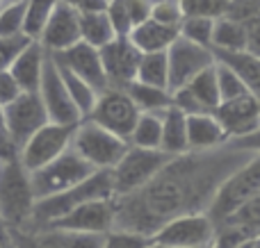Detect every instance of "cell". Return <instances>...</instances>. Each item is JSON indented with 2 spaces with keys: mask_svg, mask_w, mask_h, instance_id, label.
Returning <instances> with one entry per match:
<instances>
[{
  "mask_svg": "<svg viewBox=\"0 0 260 248\" xmlns=\"http://www.w3.org/2000/svg\"><path fill=\"white\" fill-rule=\"evenodd\" d=\"M251 153L221 146L203 153L176 155L148 185L130 196L114 198L112 230L151 235L165 221L187 212H206L219 182Z\"/></svg>",
  "mask_w": 260,
  "mask_h": 248,
  "instance_id": "6da1fadb",
  "label": "cell"
},
{
  "mask_svg": "<svg viewBox=\"0 0 260 248\" xmlns=\"http://www.w3.org/2000/svg\"><path fill=\"white\" fill-rule=\"evenodd\" d=\"M35 194L30 173L16 159L0 162V226L3 230H25L32 221Z\"/></svg>",
  "mask_w": 260,
  "mask_h": 248,
  "instance_id": "7a4b0ae2",
  "label": "cell"
},
{
  "mask_svg": "<svg viewBox=\"0 0 260 248\" xmlns=\"http://www.w3.org/2000/svg\"><path fill=\"white\" fill-rule=\"evenodd\" d=\"M96 198H114L110 171H94L89 178H85V180L78 182V185L71 187V189L37 200L35 210H32L30 226H35L37 230H41V228H46L48 223H53L55 219L64 217V214L71 212L73 208H78L80 203L96 200Z\"/></svg>",
  "mask_w": 260,
  "mask_h": 248,
  "instance_id": "3957f363",
  "label": "cell"
},
{
  "mask_svg": "<svg viewBox=\"0 0 260 248\" xmlns=\"http://www.w3.org/2000/svg\"><path fill=\"white\" fill-rule=\"evenodd\" d=\"M258 191H260V153H251L240 167H235L219 182V187L215 189L210 205L206 210L208 217L217 226Z\"/></svg>",
  "mask_w": 260,
  "mask_h": 248,
  "instance_id": "277c9868",
  "label": "cell"
},
{
  "mask_svg": "<svg viewBox=\"0 0 260 248\" xmlns=\"http://www.w3.org/2000/svg\"><path fill=\"white\" fill-rule=\"evenodd\" d=\"M71 150H76L96 171H110L128 150V141L91 118H82L73 128Z\"/></svg>",
  "mask_w": 260,
  "mask_h": 248,
  "instance_id": "5b68a950",
  "label": "cell"
},
{
  "mask_svg": "<svg viewBox=\"0 0 260 248\" xmlns=\"http://www.w3.org/2000/svg\"><path fill=\"white\" fill-rule=\"evenodd\" d=\"M169 159V155L162 153L160 148H137V146L128 144V150L123 153V157L110 169L114 198L139 191L165 169V164Z\"/></svg>",
  "mask_w": 260,
  "mask_h": 248,
  "instance_id": "8992f818",
  "label": "cell"
},
{
  "mask_svg": "<svg viewBox=\"0 0 260 248\" xmlns=\"http://www.w3.org/2000/svg\"><path fill=\"white\" fill-rule=\"evenodd\" d=\"M94 171L96 169H91L76 150L69 148L55 159H50L48 164H44L41 169L30 173L32 194H35L37 200L62 194V191L76 187L78 182H82L85 178H89Z\"/></svg>",
  "mask_w": 260,
  "mask_h": 248,
  "instance_id": "52a82bcc",
  "label": "cell"
},
{
  "mask_svg": "<svg viewBox=\"0 0 260 248\" xmlns=\"http://www.w3.org/2000/svg\"><path fill=\"white\" fill-rule=\"evenodd\" d=\"M217 226L208 212H187L165 221L151 235V241L178 248H212Z\"/></svg>",
  "mask_w": 260,
  "mask_h": 248,
  "instance_id": "ba28073f",
  "label": "cell"
},
{
  "mask_svg": "<svg viewBox=\"0 0 260 248\" xmlns=\"http://www.w3.org/2000/svg\"><path fill=\"white\" fill-rule=\"evenodd\" d=\"M167 53V66H169V94L185 87L194 75L206 71L215 64V53L208 46H199L185 36H176L174 44L165 50Z\"/></svg>",
  "mask_w": 260,
  "mask_h": 248,
  "instance_id": "9c48e42d",
  "label": "cell"
},
{
  "mask_svg": "<svg viewBox=\"0 0 260 248\" xmlns=\"http://www.w3.org/2000/svg\"><path fill=\"white\" fill-rule=\"evenodd\" d=\"M76 126H59V123H46L41 126L25 144L18 148V162L23 164L27 173L41 169L44 164H48L50 159H55L57 155H62L64 150L71 148V135Z\"/></svg>",
  "mask_w": 260,
  "mask_h": 248,
  "instance_id": "30bf717a",
  "label": "cell"
},
{
  "mask_svg": "<svg viewBox=\"0 0 260 248\" xmlns=\"http://www.w3.org/2000/svg\"><path fill=\"white\" fill-rule=\"evenodd\" d=\"M37 94H39L41 103H44L50 123H59V126H78V123L82 121V114L78 112L76 103H73L71 94H69L62 75H59L57 64L53 62L50 55L44 62V73H41V82H39Z\"/></svg>",
  "mask_w": 260,
  "mask_h": 248,
  "instance_id": "8fae6325",
  "label": "cell"
},
{
  "mask_svg": "<svg viewBox=\"0 0 260 248\" xmlns=\"http://www.w3.org/2000/svg\"><path fill=\"white\" fill-rule=\"evenodd\" d=\"M46 123H48V114L37 91H21L18 98L3 107V126L7 128L9 137L18 148Z\"/></svg>",
  "mask_w": 260,
  "mask_h": 248,
  "instance_id": "7c38bea8",
  "label": "cell"
},
{
  "mask_svg": "<svg viewBox=\"0 0 260 248\" xmlns=\"http://www.w3.org/2000/svg\"><path fill=\"white\" fill-rule=\"evenodd\" d=\"M139 109L137 105L130 100V96L126 94V89H119V87H110L103 94H99L96 105L91 109V114L87 118L96 121L99 126L108 128L110 132L123 137L128 141V135L133 132L135 123H137Z\"/></svg>",
  "mask_w": 260,
  "mask_h": 248,
  "instance_id": "4fadbf2b",
  "label": "cell"
},
{
  "mask_svg": "<svg viewBox=\"0 0 260 248\" xmlns=\"http://www.w3.org/2000/svg\"><path fill=\"white\" fill-rule=\"evenodd\" d=\"M114 228V198H96L80 203L55 219L41 230H59V232H110Z\"/></svg>",
  "mask_w": 260,
  "mask_h": 248,
  "instance_id": "5bb4252c",
  "label": "cell"
},
{
  "mask_svg": "<svg viewBox=\"0 0 260 248\" xmlns=\"http://www.w3.org/2000/svg\"><path fill=\"white\" fill-rule=\"evenodd\" d=\"M50 57L55 59V64L69 68V71L76 73L78 77L89 82L99 94H103L105 89H110L108 75H105L103 62H101V53H99V48H94V46L85 44V41H78V44H73L71 48L53 53Z\"/></svg>",
  "mask_w": 260,
  "mask_h": 248,
  "instance_id": "9a60e30c",
  "label": "cell"
},
{
  "mask_svg": "<svg viewBox=\"0 0 260 248\" xmlns=\"http://www.w3.org/2000/svg\"><path fill=\"white\" fill-rule=\"evenodd\" d=\"M99 53H101V62H103V71L108 75L110 87L123 89V87L135 80L142 53L135 48L128 36H114L110 44L99 48Z\"/></svg>",
  "mask_w": 260,
  "mask_h": 248,
  "instance_id": "2e32d148",
  "label": "cell"
},
{
  "mask_svg": "<svg viewBox=\"0 0 260 248\" xmlns=\"http://www.w3.org/2000/svg\"><path fill=\"white\" fill-rule=\"evenodd\" d=\"M37 41L50 55L71 48L73 44L80 41V12L76 7H71V5L57 0L48 23L44 25Z\"/></svg>",
  "mask_w": 260,
  "mask_h": 248,
  "instance_id": "e0dca14e",
  "label": "cell"
},
{
  "mask_svg": "<svg viewBox=\"0 0 260 248\" xmlns=\"http://www.w3.org/2000/svg\"><path fill=\"white\" fill-rule=\"evenodd\" d=\"M212 114L217 116L219 126L224 128L226 141H229L251 132L260 123V100L253 94H244L240 98L219 103Z\"/></svg>",
  "mask_w": 260,
  "mask_h": 248,
  "instance_id": "ac0fdd59",
  "label": "cell"
},
{
  "mask_svg": "<svg viewBox=\"0 0 260 248\" xmlns=\"http://www.w3.org/2000/svg\"><path fill=\"white\" fill-rule=\"evenodd\" d=\"M48 57L39 41H30L25 48L18 53V57L12 62L9 73L14 75V80L18 82L23 91H37L41 82V73H44V62Z\"/></svg>",
  "mask_w": 260,
  "mask_h": 248,
  "instance_id": "d6986e66",
  "label": "cell"
},
{
  "mask_svg": "<svg viewBox=\"0 0 260 248\" xmlns=\"http://www.w3.org/2000/svg\"><path fill=\"white\" fill-rule=\"evenodd\" d=\"M226 144V132L215 114H187V146L194 153L215 150Z\"/></svg>",
  "mask_w": 260,
  "mask_h": 248,
  "instance_id": "ffe728a7",
  "label": "cell"
},
{
  "mask_svg": "<svg viewBox=\"0 0 260 248\" xmlns=\"http://www.w3.org/2000/svg\"><path fill=\"white\" fill-rule=\"evenodd\" d=\"M176 36H178V27L157 23L153 18H146L128 32V39L139 53H162L174 44Z\"/></svg>",
  "mask_w": 260,
  "mask_h": 248,
  "instance_id": "44dd1931",
  "label": "cell"
},
{
  "mask_svg": "<svg viewBox=\"0 0 260 248\" xmlns=\"http://www.w3.org/2000/svg\"><path fill=\"white\" fill-rule=\"evenodd\" d=\"M160 150L169 157L189 153L187 146V114L180 112L176 105L162 112V137H160Z\"/></svg>",
  "mask_w": 260,
  "mask_h": 248,
  "instance_id": "7402d4cb",
  "label": "cell"
},
{
  "mask_svg": "<svg viewBox=\"0 0 260 248\" xmlns=\"http://www.w3.org/2000/svg\"><path fill=\"white\" fill-rule=\"evenodd\" d=\"M210 48H212V53H235V50H244V23L235 21V18H231V16L215 18Z\"/></svg>",
  "mask_w": 260,
  "mask_h": 248,
  "instance_id": "603a6c76",
  "label": "cell"
},
{
  "mask_svg": "<svg viewBox=\"0 0 260 248\" xmlns=\"http://www.w3.org/2000/svg\"><path fill=\"white\" fill-rule=\"evenodd\" d=\"M114 36L117 32L110 23L108 12H80V41L94 48H103Z\"/></svg>",
  "mask_w": 260,
  "mask_h": 248,
  "instance_id": "cb8c5ba5",
  "label": "cell"
},
{
  "mask_svg": "<svg viewBox=\"0 0 260 248\" xmlns=\"http://www.w3.org/2000/svg\"><path fill=\"white\" fill-rule=\"evenodd\" d=\"M162 112H139L137 123L128 135V144L137 148H160Z\"/></svg>",
  "mask_w": 260,
  "mask_h": 248,
  "instance_id": "d4e9b609",
  "label": "cell"
},
{
  "mask_svg": "<svg viewBox=\"0 0 260 248\" xmlns=\"http://www.w3.org/2000/svg\"><path fill=\"white\" fill-rule=\"evenodd\" d=\"M126 94L130 96L139 112H165L171 105V94L167 89H157V87H148L142 82L133 80L130 85L123 87Z\"/></svg>",
  "mask_w": 260,
  "mask_h": 248,
  "instance_id": "484cf974",
  "label": "cell"
},
{
  "mask_svg": "<svg viewBox=\"0 0 260 248\" xmlns=\"http://www.w3.org/2000/svg\"><path fill=\"white\" fill-rule=\"evenodd\" d=\"M135 80L142 82V85H148V87L167 89V85H169V66H167L165 50H162V53H142Z\"/></svg>",
  "mask_w": 260,
  "mask_h": 248,
  "instance_id": "4316f807",
  "label": "cell"
},
{
  "mask_svg": "<svg viewBox=\"0 0 260 248\" xmlns=\"http://www.w3.org/2000/svg\"><path fill=\"white\" fill-rule=\"evenodd\" d=\"M53 62H55V59H53ZM57 68H59V75H62V80H64V85H67L69 94H71L73 103H76L78 112L82 114V118H87L91 114V109H94V105H96L99 91H96L89 82H85L82 77H78L76 73H71L69 68L59 66V64H57Z\"/></svg>",
  "mask_w": 260,
  "mask_h": 248,
  "instance_id": "83f0119b",
  "label": "cell"
},
{
  "mask_svg": "<svg viewBox=\"0 0 260 248\" xmlns=\"http://www.w3.org/2000/svg\"><path fill=\"white\" fill-rule=\"evenodd\" d=\"M57 0H25V18H23V34L27 39L37 41L48 23Z\"/></svg>",
  "mask_w": 260,
  "mask_h": 248,
  "instance_id": "f1b7e54d",
  "label": "cell"
},
{
  "mask_svg": "<svg viewBox=\"0 0 260 248\" xmlns=\"http://www.w3.org/2000/svg\"><path fill=\"white\" fill-rule=\"evenodd\" d=\"M212 27H215V18L183 16V21L178 23V34L185 36V39H189V41H194V44H199V46H208V48H210Z\"/></svg>",
  "mask_w": 260,
  "mask_h": 248,
  "instance_id": "f546056e",
  "label": "cell"
},
{
  "mask_svg": "<svg viewBox=\"0 0 260 248\" xmlns=\"http://www.w3.org/2000/svg\"><path fill=\"white\" fill-rule=\"evenodd\" d=\"M215 77H217V89H219V103L240 98L244 94H251L247 89V85L238 77V73H233L226 64L217 62V59H215Z\"/></svg>",
  "mask_w": 260,
  "mask_h": 248,
  "instance_id": "4dcf8cb0",
  "label": "cell"
},
{
  "mask_svg": "<svg viewBox=\"0 0 260 248\" xmlns=\"http://www.w3.org/2000/svg\"><path fill=\"white\" fill-rule=\"evenodd\" d=\"M25 0H9L0 7V36L23 34Z\"/></svg>",
  "mask_w": 260,
  "mask_h": 248,
  "instance_id": "1f68e13d",
  "label": "cell"
},
{
  "mask_svg": "<svg viewBox=\"0 0 260 248\" xmlns=\"http://www.w3.org/2000/svg\"><path fill=\"white\" fill-rule=\"evenodd\" d=\"M183 16H206L219 18L229 12V0H178Z\"/></svg>",
  "mask_w": 260,
  "mask_h": 248,
  "instance_id": "d6a6232c",
  "label": "cell"
},
{
  "mask_svg": "<svg viewBox=\"0 0 260 248\" xmlns=\"http://www.w3.org/2000/svg\"><path fill=\"white\" fill-rule=\"evenodd\" d=\"M57 232L62 248H105V235L108 232Z\"/></svg>",
  "mask_w": 260,
  "mask_h": 248,
  "instance_id": "836d02e7",
  "label": "cell"
},
{
  "mask_svg": "<svg viewBox=\"0 0 260 248\" xmlns=\"http://www.w3.org/2000/svg\"><path fill=\"white\" fill-rule=\"evenodd\" d=\"M25 34H14V36H0V71H9L12 62L18 57L23 48L30 44Z\"/></svg>",
  "mask_w": 260,
  "mask_h": 248,
  "instance_id": "e575fe53",
  "label": "cell"
},
{
  "mask_svg": "<svg viewBox=\"0 0 260 248\" xmlns=\"http://www.w3.org/2000/svg\"><path fill=\"white\" fill-rule=\"evenodd\" d=\"M153 21L165 23V25H176L183 21V12L178 7V0H153L151 5V16Z\"/></svg>",
  "mask_w": 260,
  "mask_h": 248,
  "instance_id": "d590c367",
  "label": "cell"
},
{
  "mask_svg": "<svg viewBox=\"0 0 260 248\" xmlns=\"http://www.w3.org/2000/svg\"><path fill=\"white\" fill-rule=\"evenodd\" d=\"M148 241V237L126 230H110L105 235V248H144Z\"/></svg>",
  "mask_w": 260,
  "mask_h": 248,
  "instance_id": "8d00e7d4",
  "label": "cell"
},
{
  "mask_svg": "<svg viewBox=\"0 0 260 248\" xmlns=\"http://www.w3.org/2000/svg\"><path fill=\"white\" fill-rule=\"evenodd\" d=\"M244 50L260 59V14L244 21Z\"/></svg>",
  "mask_w": 260,
  "mask_h": 248,
  "instance_id": "74e56055",
  "label": "cell"
},
{
  "mask_svg": "<svg viewBox=\"0 0 260 248\" xmlns=\"http://www.w3.org/2000/svg\"><path fill=\"white\" fill-rule=\"evenodd\" d=\"M226 146L233 148V150H242V153H260V123L253 128L251 132H247V135L229 139Z\"/></svg>",
  "mask_w": 260,
  "mask_h": 248,
  "instance_id": "f35d334b",
  "label": "cell"
},
{
  "mask_svg": "<svg viewBox=\"0 0 260 248\" xmlns=\"http://www.w3.org/2000/svg\"><path fill=\"white\" fill-rule=\"evenodd\" d=\"M21 87H18V82L14 80V75L9 71H0V107H5V105H9L14 98H18V94H21Z\"/></svg>",
  "mask_w": 260,
  "mask_h": 248,
  "instance_id": "ab89813d",
  "label": "cell"
},
{
  "mask_svg": "<svg viewBox=\"0 0 260 248\" xmlns=\"http://www.w3.org/2000/svg\"><path fill=\"white\" fill-rule=\"evenodd\" d=\"M16 157H18V146L14 144L7 128L0 121V162H9V159H16Z\"/></svg>",
  "mask_w": 260,
  "mask_h": 248,
  "instance_id": "60d3db41",
  "label": "cell"
},
{
  "mask_svg": "<svg viewBox=\"0 0 260 248\" xmlns=\"http://www.w3.org/2000/svg\"><path fill=\"white\" fill-rule=\"evenodd\" d=\"M144 248H178V246H167V244H157V241H148Z\"/></svg>",
  "mask_w": 260,
  "mask_h": 248,
  "instance_id": "b9f144b4",
  "label": "cell"
},
{
  "mask_svg": "<svg viewBox=\"0 0 260 248\" xmlns=\"http://www.w3.org/2000/svg\"><path fill=\"white\" fill-rule=\"evenodd\" d=\"M0 248H16V244H14L12 239H7V237H5V239L0 241Z\"/></svg>",
  "mask_w": 260,
  "mask_h": 248,
  "instance_id": "7bdbcfd3",
  "label": "cell"
},
{
  "mask_svg": "<svg viewBox=\"0 0 260 248\" xmlns=\"http://www.w3.org/2000/svg\"><path fill=\"white\" fill-rule=\"evenodd\" d=\"M59 3H67V5H71V7H76V9H78V5H80L82 0H59Z\"/></svg>",
  "mask_w": 260,
  "mask_h": 248,
  "instance_id": "ee69618b",
  "label": "cell"
},
{
  "mask_svg": "<svg viewBox=\"0 0 260 248\" xmlns=\"http://www.w3.org/2000/svg\"><path fill=\"white\" fill-rule=\"evenodd\" d=\"M253 246H256V248H260V235H256V237H253Z\"/></svg>",
  "mask_w": 260,
  "mask_h": 248,
  "instance_id": "f6af8a7d",
  "label": "cell"
},
{
  "mask_svg": "<svg viewBox=\"0 0 260 248\" xmlns=\"http://www.w3.org/2000/svg\"><path fill=\"white\" fill-rule=\"evenodd\" d=\"M0 121H3V107H0Z\"/></svg>",
  "mask_w": 260,
  "mask_h": 248,
  "instance_id": "bcb514c9",
  "label": "cell"
},
{
  "mask_svg": "<svg viewBox=\"0 0 260 248\" xmlns=\"http://www.w3.org/2000/svg\"><path fill=\"white\" fill-rule=\"evenodd\" d=\"M5 239V235H3V232H0V241H3Z\"/></svg>",
  "mask_w": 260,
  "mask_h": 248,
  "instance_id": "7dc6e473",
  "label": "cell"
},
{
  "mask_svg": "<svg viewBox=\"0 0 260 248\" xmlns=\"http://www.w3.org/2000/svg\"><path fill=\"white\" fill-rule=\"evenodd\" d=\"M3 5H5V0H0V7H3Z\"/></svg>",
  "mask_w": 260,
  "mask_h": 248,
  "instance_id": "c3c4849f",
  "label": "cell"
},
{
  "mask_svg": "<svg viewBox=\"0 0 260 248\" xmlns=\"http://www.w3.org/2000/svg\"><path fill=\"white\" fill-rule=\"evenodd\" d=\"M0 232H3V226H0Z\"/></svg>",
  "mask_w": 260,
  "mask_h": 248,
  "instance_id": "681fc988",
  "label": "cell"
},
{
  "mask_svg": "<svg viewBox=\"0 0 260 248\" xmlns=\"http://www.w3.org/2000/svg\"><path fill=\"white\" fill-rule=\"evenodd\" d=\"M16 248H21V246H18V244H16Z\"/></svg>",
  "mask_w": 260,
  "mask_h": 248,
  "instance_id": "f907efd6",
  "label": "cell"
},
{
  "mask_svg": "<svg viewBox=\"0 0 260 248\" xmlns=\"http://www.w3.org/2000/svg\"><path fill=\"white\" fill-rule=\"evenodd\" d=\"M229 3H233V0H229Z\"/></svg>",
  "mask_w": 260,
  "mask_h": 248,
  "instance_id": "816d5d0a",
  "label": "cell"
},
{
  "mask_svg": "<svg viewBox=\"0 0 260 248\" xmlns=\"http://www.w3.org/2000/svg\"><path fill=\"white\" fill-rule=\"evenodd\" d=\"M5 3H9V0H5Z\"/></svg>",
  "mask_w": 260,
  "mask_h": 248,
  "instance_id": "f5cc1de1",
  "label": "cell"
}]
</instances>
